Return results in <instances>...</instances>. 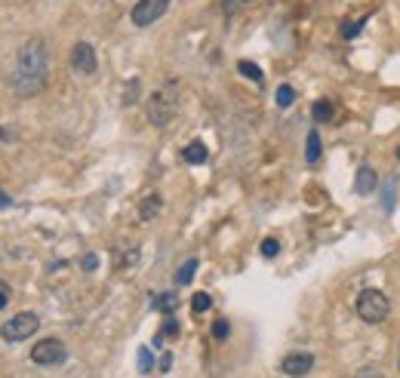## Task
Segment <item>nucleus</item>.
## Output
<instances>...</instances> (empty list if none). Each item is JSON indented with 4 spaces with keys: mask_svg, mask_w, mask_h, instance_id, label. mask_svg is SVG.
<instances>
[{
    "mask_svg": "<svg viewBox=\"0 0 400 378\" xmlns=\"http://www.w3.org/2000/svg\"><path fill=\"white\" fill-rule=\"evenodd\" d=\"M43 83H47V43L28 40L19 49V59H16L13 90H16V95L28 99V95L43 90Z\"/></svg>",
    "mask_w": 400,
    "mask_h": 378,
    "instance_id": "obj_1",
    "label": "nucleus"
},
{
    "mask_svg": "<svg viewBox=\"0 0 400 378\" xmlns=\"http://www.w3.org/2000/svg\"><path fill=\"white\" fill-rule=\"evenodd\" d=\"M354 311L363 323H382L391 314V302L382 289H363L354 302Z\"/></svg>",
    "mask_w": 400,
    "mask_h": 378,
    "instance_id": "obj_2",
    "label": "nucleus"
},
{
    "mask_svg": "<svg viewBox=\"0 0 400 378\" xmlns=\"http://www.w3.org/2000/svg\"><path fill=\"white\" fill-rule=\"evenodd\" d=\"M176 108H179V99H176V81H170V86L157 90L148 99V120L154 123V126H166V123H173Z\"/></svg>",
    "mask_w": 400,
    "mask_h": 378,
    "instance_id": "obj_3",
    "label": "nucleus"
},
{
    "mask_svg": "<svg viewBox=\"0 0 400 378\" xmlns=\"http://www.w3.org/2000/svg\"><path fill=\"white\" fill-rule=\"evenodd\" d=\"M40 326V320H38V314H16V317L10 323H4L0 326V336H4V341H25V338H31L34 336V329Z\"/></svg>",
    "mask_w": 400,
    "mask_h": 378,
    "instance_id": "obj_4",
    "label": "nucleus"
},
{
    "mask_svg": "<svg viewBox=\"0 0 400 378\" xmlns=\"http://www.w3.org/2000/svg\"><path fill=\"white\" fill-rule=\"evenodd\" d=\"M166 10H170V0H139V4L132 6L130 19H132V25H139V28H148V25H154Z\"/></svg>",
    "mask_w": 400,
    "mask_h": 378,
    "instance_id": "obj_5",
    "label": "nucleus"
},
{
    "mask_svg": "<svg viewBox=\"0 0 400 378\" xmlns=\"http://www.w3.org/2000/svg\"><path fill=\"white\" fill-rule=\"evenodd\" d=\"M68 357V350H65V345H62L59 338H43V341H38L34 345V350H31V360L38 366H56V363H62V360Z\"/></svg>",
    "mask_w": 400,
    "mask_h": 378,
    "instance_id": "obj_6",
    "label": "nucleus"
},
{
    "mask_svg": "<svg viewBox=\"0 0 400 378\" xmlns=\"http://www.w3.org/2000/svg\"><path fill=\"white\" fill-rule=\"evenodd\" d=\"M71 68H74L77 74L90 77L96 74V68H99V61H96V49L90 47V43H74V49H71Z\"/></svg>",
    "mask_w": 400,
    "mask_h": 378,
    "instance_id": "obj_7",
    "label": "nucleus"
},
{
    "mask_svg": "<svg viewBox=\"0 0 400 378\" xmlns=\"http://www.w3.org/2000/svg\"><path fill=\"white\" fill-rule=\"evenodd\" d=\"M283 375H290V378H302V375H308L311 369H314V357L305 354V350H296V354H287L283 357Z\"/></svg>",
    "mask_w": 400,
    "mask_h": 378,
    "instance_id": "obj_8",
    "label": "nucleus"
},
{
    "mask_svg": "<svg viewBox=\"0 0 400 378\" xmlns=\"http://www.w3.org/2000/svg\"><path fill=\"white\" fill-rule=\"evenodd\" d=\"M376 188H379L376 170H372V166H360V170H358V182H354V191H358V194H372Z\"/></svg>",
    "mask_w": 400,
    "mask_h": 378,
    "instance_id": "obj_9",
    "label": "nucleus"
},
{
    "mask_svg": "<svg viewBox=\"0 0 400 378\" xmlns=\"http://www.w3.org/2000/svg\"><path fill=\"white\" fill-rule=\"evenodd\" d=\"M182 157H185V163H191V166H200V163H207V157H210V151H207V145L203 142H191L188 148L182 151Z\"/></svg>",
    "mask_w": 400,
    "mask_h": 378,
    "instance_id": "obj_10",
    "label": "nucleus"
},
{
    "mask_svg": "<svg viewBox=\"0 0 400 378\" xmlns=\"http://www.w3.org/2000/svg\"><path fill=\"white\" fill-rule=\"evenodd\" d=\"M311 117H314L317 123H330L336 117V105L330 99H320L314 102V108H311Z\"/></svg>",
    "mask_w": 400,
    "mask_h": 378,
    "instance_id": "obj_11",
    "label": "nucleus"
},
{
    "mask_svg": "<svg viewBox=\"0 0 400 378\" xmlns=\"http://www.w3.org/2000/svg\"><path fill=\"white\" fill-rule=\"evenodd\" d=\"M160 203H164V200H160L157 194H148L145 200H142V203H139V218H142V222H151V218L160 213Z\"/></svg>",
    "mask_w": 400,
    "mask_h": 378,
    "instance_id": "obj_12",
    "label": "nucleus"
},
{
    "mask_svg": "<svg viewBox=\"0 0 400 378\" xmlns=\"http://www.w3.org/2000/svg\"><path fill=\"white\" fill-rule=\"evenodd\" d=\"M320 154H324V148H320V136L311 129L308 133V142H305V160L314 166V163H320Z\"/></svg>",
    "mask_w": 400,
    "mask_h": 378,
    "instance_id": "obj_13",
    "label": "nucleus"
},
{
    "mask_svg": "<svg viewBox=\"0 0 400 378\" xmlns=\"http://www.w3.org/2000/svg\"><path fill=\"white\" fill-rule=\"evenodd\" d=\"M194 274H198V259H188V261H185V265L179 268V271H176V283H179V286L191 283V280H194Z\"/></svg>",
    "mask_w": 400,
    "mask_h": 378,
    "instance_id": "obj_14",
    "label": "nucleus"
},
{
    "mask_svg": "<svg viewBox=\"0 0 400 378\" xmlns=\"http://www.w3.org/2000/svg\"><path fill=\"white\" fill-rule=\"evenodd\" d=\"M237 71L244 74V77H250L253 83H262V81H265L262 68H259V65H253V61H237Z\"/></svg>",
    "mask_w": 400,
    "mask_h": 378,
    "instance_id": "obj_15",
    "label": "nucleus"
},
{
    "mask_svg": "<svg viewBox=\"0 0 400 378\" xmlns=\"http://www.w3.org/2000/svg\"><path fill=\"white\" fill-rule=\"evenodd\" d=\"M176 305H179V298H176L173 293H164V295H157V298H154V307H160L164 314H173V311H176Z\"/></svg>",
    "mask_w": 400,
    "mask_h": 378,
    "instance_id": "obj_16",
    "label": "nucleus"
},
{
    "mask_svg": "<svg viewBox=\"0 0 400 378\" xmlns=\"http://www.w3.org/2000/svg\"><path fill=\"white\" fill-rule=\"evenodd\" d=\"M363 22H367V19H360V22H348V19H345V22H342V37H345V40H354V37H358V34L363 31Z\"/></svg>",
    "mask_w": 400,
    "mask_h": 378,
    "instance_id": "obj_17",
    "label": "nucleus"
},
{
    "mask_svg": "<svg viewBox=\"0 0 400 378\" xmlns=\"http://www.w3.org/2000/svg\"><path fill=\"white\" fill-rule=\"evenodd\" d=\"M292 102H296V93H292V86L283 83L280 90H278V105H280V108H290Z\"/></svg>",
    "mask_w": 400,
    "mask_h": 378,
    "instance_id": "obj_18",
    "label": "nucleus"
},
{
    "mask_svg": "<svg viewBox=\"0 0 400 378\" xmlns=\"http://www.w3.org/2000/svg\"><path fill=\"white\" fill-rule=\"evenodd\" d=\"M210 305H212V298L207 293H198L191 298V307H194V314H203V311H210Z\"/></svg>",
    "mask_w": 400,
    "mask_h": 378,
    "instance_id": "obj_19",
    "label": "nucleus"
},
{
    "mask_svg": "<svg viewBox=\"0 0 400 378\" xmlns=\"http://www.w3.org/2000/svg\"><path fill=\"white\" fill-rule=\"evenodd\" d=\"M278 252H280V243L274 240V237H268V240H262V256H265V259H274Z\"/></svg>",
    "mask_w": 400,
    "mask_h": 378,
    "instance_id": "obj_20",
    "label": "nucleus"
},
{
    "mask_svg": "<svg viewBox=\"0 0 400 378\" xmlns=\"http://www.w3.org/2000/svg\"><path fill=\"white\" fill-rule=\"evenodd\" d=\"M151 366H154V354H151L148 348H142L139 350V369L142 372H151Z\"/></svg>",
    "mask_w": 400,
    "mask_h": 378,
    "instance_id": "obj_21",
    "label": "nucleus"
},
{
    "mask_svg": "<svg viewBox=\"0 0 400 378\" xmlns=\"http://www.w3.org/2000/svg\"><path fill=\"white\" fill-rule=\"evenodd\" d=\"M228 332H231V326H228V320H216V323H212V338H219V341H225V338H228Z\"/></svg>",
    "mask_w": 400,
    "mask_h": 378,
    "instance_id": "obj_22",
    "label": "nucleus"
},
{
    "mask_svg": "<svg viewBox=\"0 0 400 378\" xmlns=\"http://www.w3.org/2000/svg\"><path fill=\"white\" fill-rule=\"evenodd\" d=\"M176 336H179V323H176V320L170 317V320L164 323V332H160L157 338H176Z\"/></svg>",
    "mask_w": 400,
    "mask_h": 378,
    "instance_id": "obj_23",
    "label": "nucleus"
},
{
    "mask_svg": "<svg viewBox=\"0 0 400 378\" xmlns=\"http://www.w3.org/2000/svg\"><path fill=\"white\" fill-rule=\"evenodd\" d=\"M80 268H84V271H96V268H99V259H96L93 252H90V256H84V261H80Z\"/></svg>",
    "mask_w": 400,
    "mask_h": 378,
    "instance_id": "obj_24",
    "label": "nucleus"
},
{
    "mask_svg": "<svg viewBox=\"0 0 400 378\" xmlns=\"http://www.w3.org/2000/svg\"><path fill=\"white\" fill-rule=\"evenodd\" d=\"M354 378H382V372H379L376 366H367V369H360V372L354 375Z\"/></svg>",
    "mask_w": 400,
    "mask_h": 378,
    "instance_id": "obj_25",
    "label": "nucleus"
},
{
    "mask_svg": "<svg viewBox=\"0 0 400 378\" xmlns=\"http://www.w3.org/2000/svg\"><path fill=\"white\" fill-rule=\"evenodd\" d=\"M10 206H13L10 194H6V191H0V209H10Z\"/></svg>",
    "mask_w": 400,
    "mask_h": 378,
    "instance_id": "obj_26",
    "label": "nucleus"
},
{
    "mask_svg": "<svg viewBox=\"0 0 400 378\" xmlns=\"http://www.w3.org/2000/svg\"><path fill=\"white\" fill-rule=\"evenodd\" d=\"M6 302H10V293H6V286H0V311L6 307Z\"/></svg>",
    "mask_w": 400,
    "mask_h": 378,
    "instance_id": "obj_27",
    "label": "nucleus"
},
{
    "mask_svg": "<svg viewBox=\"0 0 400 378\" xmlns=\"http://www.w3.org/2000/svg\"><path fill=\"white\" fill-rule=\"evenodd\" d=\"M173 366V357L170 354H164V357H160V369H164V372H166V369H170Z\"/></svg>",
    "mask_w": 400,
    "mask_h": 378,
    "instance_id": "obj_28",
    "label": "nucleus"
},
{
    "mask_svg": "<svg viewBox=\"0 0 400 378\" xmlns=\"http://www.w3.org/2000/svg\"><path fill=\"white\" fill-rule=\"evenodd\" d=\"M397 157H400V148H397Z\"/></svg>",
    "mask_w": 400,
    "mask_h": 378,
    "instance_id": "obj_29",
    "label": "nucleus"
},
{
    "mask_svg": "<svg viewBox=\"0 0 400 378\" xmlns=\"http://www.w3.org/2000/svg\"><path fill=\"white\" fill-rule=\"evenodd\" d=\"M397 366H400V360H397Z\"/></svg>",
    "mask_w": 400,
    "mask_h": 378,
    "instance_id": "obj_30",
    "label": "nucleus"
},
{
    "mask_svg": "<svg viewBox=\"0 0 400 378\" xmlns=\"http://www.w3.org/2000/svg\"><path fill=\"white\" fill-rule=\"evenodd\" d=\"M0 286H4V283H0Z\"/></svg>",
    "mask_w": 400,
    "mask_h": 378,
    "instance_id": "obj_31",
    "label": "nucleus"
}]
</instances>
